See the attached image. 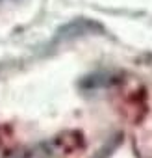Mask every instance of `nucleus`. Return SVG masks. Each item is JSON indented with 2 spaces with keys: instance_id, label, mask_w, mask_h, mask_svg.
<instances>
[{
  "instance_id": "obj_1",
  "label": "nucleus",
  "mask_w": 152,
  "mask_h": 158,
  "mask_svg": "<svg viewBox=\"0 0 152 158\" xmlns=\"http://www.w3.org/2000/svg\"><path fill=\"white\" fill-rule=\"evenodd\" d=\"M56 152L54 143H39V145H32L24 151H21L15 158H52Z\"/></svg>"
}]
</instances>
